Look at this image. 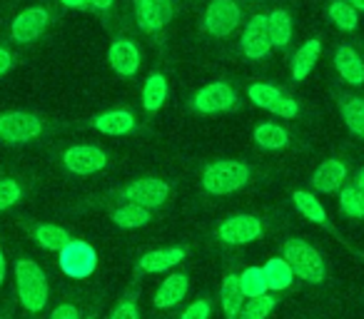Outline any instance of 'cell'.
Masks as SVG:
<instances>
[{
	"label": "cell",
	"instance_id": "1",
	"mask_svg": "<svg viewBox=\"0 0 364 319\" xmlns=\"http://www.w3.org/2000/svg\"><path fill=\"white\" fill-rule=\"evenodd\" d=\"M16 287H18V299L28 312H43L48 304V277L43 272V267L33 259H18L16 262Z\"/></svg>",
	"mask_w": 364,
	"mask_h": 319
},
{
	"label": "cell",
	"instance_id": "2",
	"mask_svg": "<svg viewBox=\"0 0 364 319\" xmlns=\"http://www.w3.org/2000/svg\"><path fill=\"white\" fill-rule=\"evenodd\" d=\"M252 178V170L237 160H218L210 163L203 173V188L210 195H232L242 190Z\"/></svg>",
	"mask_w": 364,
	"mask_h": 319
},
{
	"label": "cell",
	"instance_id": "3",
	"mask_svg": "<svg viewBox=\"0 0 364 319\" xmlns=\"http://www.w3.org/2000/svg\"><path fill=\"white\" fill-rule=\"evenodd\" d=\"M282 259L292 267L294 277L304 279L309 284H319L327 277L322 254L304 239H287L282 247Z\"/></svg>",
	"mask_w": 364,
	"mask_h": 319
},
{
	"label": "cell",
	"instance_id": "4",
	"mask_svg": "<svg viewBox=\"0 0 364 319\" xmlns=\"http://www.w3.org/2000/svg\"><path fill=\"white\" fill-rule=\"evenodd\" d=\"M242 11L235 0H213L203 16V31L213 38H228L237 31Z\"/></svg>",
	"mask_w": 364,
	"mask_h": 319
},
{
	"label": "cell",
	"instance_id": "5",
	"mask_svg": "<svg viewBox=\"0 0 364 319\" xmlns=\"http://www.w3.org/2000/svg\"><path fill=\"white\" fill-rule=\"evenodd\" d=\"M60 269L73 279H85L95 272L97 267V252L92 244L82 242V239H70L65 247L60 249Z\"/></svg>",
	"mask_w": 364,
	"mask_h": 319
},
{
	"label": "cell",
	"instance_id": "6",
	"mask_svg": "<svg viewBox=\"0 0 364 319\" xmlns=\"http://www.w3.org/2000/svg\"><path fill=\"white\" fill-rule=\"evenodd\" d=\"M247 95L257 107H262V110L272 112V115H277V117H284V120H292V117L299 115L297 100L284 95V92L277 90L274 85H267V82H252Z\"/></svg>",
	"mask_w": 364,
	"mask_h": 319
},
{
	"label": "cell",
	"instance_id": "7",
	"mask_svg": "<svg viewBox=\"0 0 364 319\" xmlns=\"http://www.w3.org/2000/svg\"><path fill=\"white\" fill-rule=\"evenodd\" d=\"M43 132V122L33 112H3L0 115V140L21 145V142L36 140Z\"/></svg>",
	"mask_w": 364,
	"mask_h": 319
},
{
	"label": "cell",
	"instance_id": "8",
	"mask_svg": "<svg viewBox=\"0 0 364 319\" xmlns=\"http://www.w3.org/2000/svg\"><path fill=\"white\" fill-rule=\"evenodd\" d=\"M122 198H125L127 202L140 205V207H145V210H155L167 202V198H170V185L160 178H140L122 190Z\"/></svg>",
	"mask_w": 364,
	"mask_h": 319
},
{
	"label": "cell",
	"instance_id": "9",
	"mask_svg": "<svg viewBox=\"0 0 364 319\" xmlns=\"http://www.w3.org/2000/svg\"><path fill=\"white\" fill-rule=\"evenodd\" d=\"M237 102V92L228 82H210L200 87L193 97V107L203 115H215V112H228Z\"/></svg>",
	"mask_w": 364,
	"mask_h": 319
},
{
	"label": "cell",
	"instance_id": "10",
	"mask_svg": "<svg viewBox=\"0 0 364 319\" xmlns=\"http://www.w3.org/2000/svg\"><path fill=\"white\" fill-rule=\"evenodd\" d=\"M218 237L225 244H250L262 237V222L255 215H232L220 222Z\"/></svg>",
	"mask_w": 364,
	"mask_h": 319
},
{
	"label": "cell",
	"instance_id": "11",
	"mask_svg": "<svg viewBox=\"0 0 364 319\" xmlns=\"http://www.w3.org/2000/svg\"><path fill=\"white\" fill-rule=\"evenodd\" d=\"M48 23H50V13L46 8L36 6V8H26L23 13H18L16 21L11 26V38L16 43H33L46 33Z\"/></svg>",
	"mask_w": 364,
	"mask_h": 319
},
{
	"label": "cell",
	"instance_id": "12",
	"mask_svg": "<svg viewBox=\"0 0 364 319\" xmlns=\"http://www.w3.org/2000/svg\"><path fill=\"white\" fill-rule=\"evenodd\" d=\"M63 163L75 175H95V173H100V170H105L107 155L95 145H75V147H70V150H65Z\"/></svg>",
	"mask_w": 364,
	"mask_h": 319
},
{
	"label": "cell",
	"instance_id": "13",
	"mask_svg": "<svg viewBox=\"0 0 364 319\" xmlns=\"http://www.w3.org/2000/svg\"><path fill=\"white\" fill-rule=\"evenodd\" d=\"M272 50L267 33V16H252L247 21V28L242 33V53L247 60H262Z\"/></svg>",
	"mask_w": 364,
	"mask_h": 319
},
{
	"label": "cell",
	"instance_id": "14",
	"mask_svg": "<svg viewBox=\"0 0 364 319\" xmlns=\"http://www.w3.org/2000/svg\"><path fill=\"white\" fill-rule=\"evenodd\" d=\"M107 60H110V67L122 77H132L137 70H140V50L132 40H112L110 50H107Z\"/></svg>",
	"mask_w": 364,
	"mask_h": 319
},
{
	"label": "cell",
	"instance_id": "15",
	"mask_svg": "<svg viewBox=\"0 0 364 319\" xmlns=\"http://www.w3.org/2000/svg\"><path fill=\"white\" fill-rule=\"evenodd\" d=\"M172 18L170 0H137V26L145 33H157Z\"/></svg>",
	"mask_w": 364,
	"mask_h": 319
},
{
	"label": "cell",
	"instance_id": "16",
	"mask_svg": "<svg viewBox=\"0 0 364 319\" xmlns=\"http://www.w3.org/2000/svg\"><path fill=\"white\" fill-rule=\"evenodd\" d=\"M344 180H347V165L342 160H324L312 175V185L317 193H337L342 190Z\"/></svg>",
	"mask_w": 364,
	"mask_h": 319
},
{
	"label": "cell",
	"instance_id": "17",
	"mask_svg": "<svg viewBox=\"0 0 364 319\" xmlns=\"http://www.w3.org/2000/svg\"><path fill=\"white\" fill-rule=\"evenodd\" d=\"M334 67L339 77L349 85H362L364 82V60L352 45H339L334 53Z\"/></svg>",
	"mask_w": 364,
	"mask_h": 319
},
{
	"label": "cell",
	"instance_id": "18",
	"mask_svg": "<svg viewBox=\"0 0 364 319\" xmlns=\"http://www.w3.org/2000/svg\"><path fill=\"white\" fill-rule=\"evenodd\" d=\"M185 259V249L182 247H160L152 249V252L142 254L137 269L147 274H157V272H167V269L177 267V264Z\"/></svg>",
	"mask_w": 364,
	"mask_h": 319
},
{
	"label": "cell",
	"instance_id": "19",
	"mask_svg": "<svg viewBox=\"0 0 364 319\" xmlns=\"http://www.w3.org/2000/svg\"><path fill=\"white\" fill-rule=\"evenodd\" d=\"M190 277L188 274H170L155 292V307L157 309H172L188 297Z\"/></svg>",
	"mask_w": 364,
	"mask_h": 319
},
{
	"label": "cell",
	"instance_id": "20",
	"mask_svg": "<svg viewBox=\"0 0 364 319\" xmlns=\"http://www.w3.org/2000/svg\"><path fill=\"white\" fill-rule=\"evenodd\" d=\"M92 125L102 135H127V132L135 130V115L127 110H110L97 115Z\"/></svg>",
	"mask_w": 364,
	"mask_h": 319
},
{
	"label": "cell",
	"instance_id": "21",
	"mask_svg": "<svg viewBox=\"0 0 364 319\" xmlns=\"http://www.w3.org/2000/svg\"><path fill=\"white\" fill-rule=\"evenodd\" d=\"M319 55H322V43H319L317 38H312V40L304 43V45L299 48L292 58V77L294 80L297 82L307 80L309 72H312L314 65H317Z\"/></svg>",
	"mask_w": 364,
	"mask_h": 319
},
{
	"label": "cell",
	"instance_id": "22",
	"mask_svg": "<svg viewBox=\"0 0 364 319\" xmlns=\"http://www.w3.org/2000/svg\"><path fill=\"white\" fill-rule=\"evenodd\" d=\"M167 92H170L167 77L162 75V72H152L145 80V85H142V107H145L147 112H157L165 105Z\"/></svg>",
	"mask_w": 364,
	"mask_h": 319
},
{
	"label": "cell",
	"instance_id": "23",
	"mask_svg": "<svg viewBox=\"0 0 364 319\" xmlns=\"http://www.w3.org/2000/svg\"><path fill=\"white\" fill-rule=\"evenodd\" d=\"M339 110H342V120L352 135L364 140V97L347 95L339 100Z\"/></svg>",
	"mask_w": 364,
	"mask_h": 319
},
{
	"label": "cell",
	"instance_id": "24",
	"mask_svg": "<svg viewBox=\"0 0 364 319\" xmlns=\"http://www.w3.org/2000/svg\"><path fill=\"white\" fill-rule=\"evenodd\" d=\"M220 299H223V312L228 319H235L240 314V309L245 307V294L240 287V277L237 274H228L220 289Z\"/></svg>",
	"mask_w": 364,
	"mask_h": 319
},
{
	"label": "cell",
	"instance_id": "25",
	"mask_svg": "<svg viewBox=\"0 0 364 319\" xmlns=\"http://www.w3.org/2000/svg\"><path fill=\"white\" fill-rule=\"evenodd\" d=\"M267 33L272 48H287L292 40V18L287 11H272L267 16Z\"/></svg>",
	"mask_w": 364,
	"mask_h": 319
},
{
	"label": "cell",
	"instance_id": "26",
	"mask_svg": "<svg viewBox=\"0 0 364 319\" xmlns=\"http://www.w3.org/2000/svg\"><path fill=\"white\" fill-rule=\"evenodd\" d=\"M262 272H264V279H267V289H272V292H282V289H287L289 284L294 282L292 267H289L282 257L267 259V264L262 267Z\"/></svg>",
	"mask_w": 364,
	"mask_h": 319
},
{
	"label": "cell",
	"instance_id": "27",
	"mask_svg": "<svg viewBox=\"0 0 364 319\" xmlns=\"http://www.w3.org/2000/svg\"><path fill=\"white\" fill-rule=\"evenodd\" d=\"M292 200H294V207L299 210V215H302V217H307L309 222L322 225V227H327V225H329L327 210L322 207V202H319V200L314 198L312 193H304V190H294Z\"/></svg>",
	"mask_w": 364,
	"mask_h": 319
},
{
	"label": "cell",
	"instance_id": "28",
	"mask_svg": "<svg viewBox=\"0 0 364 319\" xmlns=\"http://www.w3.org/2000/svg\"><path fill=\"white\" fill-rule=\"evenodd\" d=\"M252 137L262 150H282V147H287V142H289L287 130L274 125V122H262V125H257L252 132Z\"/></svg>",
	"mask_w": 364,
	"mask_h": 319
},
{
	"label": "cell",
	"instance_id": "29",
	"mask_svg": "<svg viewBox=\"0 0 364 319\" xmlns=\"http://www.w3.org/2000/svg\"><path fill=\"white\" fill-rule=\"evenodd\" d=\"M112 222L122 229H137V227H145L150 222V210L140 207V205H132L125 202L112 212Z\"/></svg>",
	"mask_w": 364,
	"mask_h": 319
},
{
	"label": "cell",
	"instance_id": "30",
	"mask_svg": "<svg viewBox=\"0 0 364 319\" xmlns=\"http://www.w3.org/2000/svg\"><path fill=\"white\" fill-rule=\"evenodd\" d=\"M327 16H329V21L344 33L357 31V26H359V13L349 6L347 0H332L327 8Z\"/></svg>",
	"mask_w": 364,
	"mask_h": 319
},
{
	"label": "cell",
	"instance_id": "31",
	"mask_svg": "<svg viewBox=\"0 0 364 319\" xmlns=\"http://www.w3.org/2000/svg\"><path fill=\"white\" fill-rule=\"evenodd\" d=\"M36 239L43 249H50V252H60L68 242H70V234L68 229L58 227V225H38L36 227Z\"/></svg>",
	"mask_w": 364,
	"mask_h": 319
},
{
	"label": "cell",
	"instance_id": "32",
	"mask_svg": "<svg viewBox=\"0 0 364 319\" xmlns=\"http://www.w3.org/2000/svg\"><path fill=\"white\" fill-rule=\"evenodd\" d=\"M339 210L352 220L364 217V193L357 185H347L339 190Z\"/></svg>",
	"mask_w": 364,
	"mask_h": 319
},
{
	"label": "cell",
	"instance_id": "33",
	"mask_svg": "<svg viewBox=\"0 0 364 319\" xmlns=\"http://www.w3.org/2000/svg\"><path fill=\"white\" fill-rule=\"evenodd\" d=\"M240 277V287H242V294L247 299H255V297H262L267 294V279H264V272L262 267H247L242 269Z\"/></svg>",
	"mask_w": 364,
	"mask_h": 319
},
{
	"label": "cell",
	"instance_id": "34",
	"mask_svg": "<svg viewBox=\"0 0 364 319\" xmlns=\"http://www.w3.org/2000/svg\"><path fill=\"white\" fill-rule=\"evenodd\" d=\"M274 307H277V297H272V294H262V297L250 299V302L240 309V314L235 319H267Z\"/></svg>",
	"mask_w": 364,
	"mask_h": 319
},
{
	"label": "cell",
	"instance_id": "35",
	"mask_svg": "<svg viewBox=\"0 0 364 319\" xmlns=\"http://www.w3.org/2000/svg\"><path fill=\"white\" fill-rule=\"evenodd\" d=\"M21 195H23V190L16 180H0V212L13 207V205L21 200Z\"/></svg>",
	"mask_w": 364,
	"mask_h": 319
},
{
	"label": "cell",
	"instance_id": "36",
	"mask_svg": "<svg viewBox=\"0 0 364 319\" xmlns=\"http://www.w3.org/2000/svg\"><path fill=\"white\" fill-rule=\"evenodd\" d=\"M210 314H213V307H210L208 299H198L182 312L180 319H210Z\"/></svg>",
	"mask_w": 364,
	"mask_h": 319
},
{
	"label": "cell",
	"instance_id": "37",
	"mask_svg": "<svg viewBox=\"0 0 364 319\" xmlns=\"http://www.w3.org/2000/svg\"><path fill=\"white\" fill-rule=\"evenodd\" d=\"M110 319H140V312H137V304L132 299H122L115 309H112Z\"/></svg>",
	"mask_w": 364,
	"mask_h": 319
},
{
	"label": "cell",
	"instance_id": "38",
	"mask_svg": "<svg viewBox=\"0 0 364 319\" xmlns=\"http://www.w3.org/2000/svg\"><path fill=\"white\" fill-rule=\"evenodd\" d=\"M50 319H82L75 304H60L50 312Z\"/></svg>",
	"mask_w": 364,
	"mask_h": 319
},
{
	"label": "cell",
	"instance_id": "39",
	"mask_svg": "<svg viewBox=\"0 0 364 319\" xmlns=\"http://www.w3.org/2000/svg\"><path fill=\"white\" fill-rule=\"evenodd\" d=\"M11 65H13L11 50H6V48H0V77H3L8 70H11Z\"/></svg>",
	"mask_w": 364,
	"mask_h": 319
},
{
	"label": "cell",
	"instance_id": "40",
	"mask_svg": "<svg viewBox=\"0 0 364 319\" xmlns=\"http://www.w3.org/2000/svg\"><path fill=\"white\" fill-rule=\"evenodd\" d=\"M63 6L65 8H77V11H80V8H87L90 6V0H60Z\"/></svg>",
	"mask_w": 364,
	"mask_h": 319
},
{
	"label": "cell",
	"instance_id": "41",
	"mask_svg": "<svg viewBox=\"0 0 364 319\" xmlns=\"http://www.w3.org/2000/svg\"><path fill=\"white\" fill-rule=\"evenodd\" d=\"M112 3H115V0H90V6L97 8V11H110Z\"/></svg>",
	"mask_w": 364,
	"mask_h": 319
},
{
	"label": "cell",
	"instance_id": "42",
	"mask_svg": "<svg viewBox=\"0 0 364 319\" xmlns=\"http://www.w3.org/2000/svg\"><path fill=\"white\" fill-rule=\"evenodd\" d=\"M6 257H3V254H0V284H3V279H6Z\"/></svg>",
	"mask_w": 364,
	"mask_h": 319
},
{
	"label": "cell",
	"instance_id": "43",
	"mask_svg": "<svg viewBox=\"0 0 364 319\" xmlns=\"http://www.w3.org/2000/svg\"><path fill=\"white\" fill-rule=\"evenodd\" d=\"M347 3H349V6H352L354 8V11H364V0H347Z\"/></svg>",
	"mask_w": 364,
	"mask_h": 319
},
{
	"label": "cell",
	"instance_id": "44",
	"mask_svg": "<svg viewBox=\"0 0 364 319\" xmlns=\"http://www.w3.org/2000/svg\"><path fill=\"white\" fill-rule=\"evenodd\" d=\"M357 188L364 193V168H362V173H359V180H357Z\"/></svg>",
	"mask_w": 364,
	"mask_h": 319
},
{
	"label": "cell",
	"instance_id": "45",
	"mask_svg": "<svg viewBox=\"0 0 364 319\" xmlns=\"http://www.w3.org/2000/svg\"><path fill=\"white\" fill-rule=\"evenodd\" d=\"M87 319H97V317H87Z\"/></svg>",
	"mask_w": 364,
	"mask_h": 319
},
{
	"label": "cell",
	"instance_id": "46",
	"mask_svg": "<svg viewBox=\"0 0 364 319\" xmlns=\"http://www.w3.org/2000/svg\"><path fill=\"white\" fill-rule=\"evenodd\" d=\"M362 60H364V58H362Z\"/></svg>",
	"mask_w": 364,
	"mask_h": 319
}]
</instances>
